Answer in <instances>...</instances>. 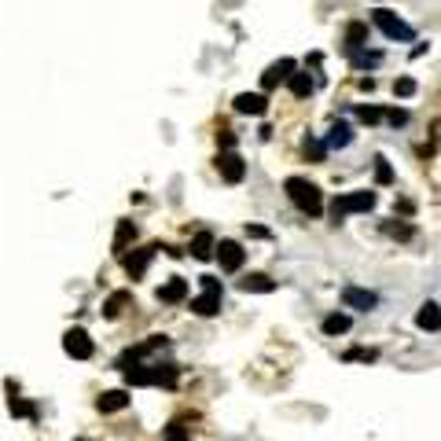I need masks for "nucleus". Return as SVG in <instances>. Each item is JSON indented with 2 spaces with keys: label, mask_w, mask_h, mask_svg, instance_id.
<instances>
[{
  "label": "nucleus",
  "mask_w": 441,
  "mask_h": 441,
  "mask_svg": "<svg viewBox=\"0 0 441 441\" xmlns=\"http://www.w3.org/2000/svg\"><path fill=\"white\" fill-rule=\"evenodd\" d=\"M283 191H287V199L294 202L302 213H309V217H320L324 213V191H320L313 180H305V177H287L283 180Z\"/></svg>",
  "instance_id": "f257e3e1"
},
{
  "label": "nucleus",
  "mask_w": 441,
  "mask_h": 441,
  "mask_svg": "<svg viewBox=\"0 0 441 441\" xmlns=\"http://www.w3.org/2000/svg\"><path fill=\"white\" fill-rule=\"evenodd\" d=\"M375 202H379V195L375 191H346V195H338L335 202H331V217H335V224L342 221V217H349V213H368V210H375Z\"/></svg>",
  "instance_id": "f03ea898"
},
{
  "label": "nucleus",
  "mask_w": 441,
  "mask_h": 441,
  "mask_svg": "<svg viewBox=\"0 0 441 441\" xmlns=\"http://www.w3.org/2000/svg\"><path fill=\"white\" fill-rule=\"evenodd\" d=\"M372 23L379 26L390 41H416V30L408 26L401 15H394L390 8H375V12H372Z\"/></svg>",
  "instance_id": "7ed1b4c3"
},
{
  "label": "nucleus",
  "mask_w": 441,
  "mask_h": 441,
  "mask_svg": "<svg viewBox=\"0 0 441 441\" xmlns=\"http://www.w3.org/2000/svg\"><path fill=\"white\" fill-rule=\"evenodd\" d=\"M63 353H67V357H74V361H89L92 353H96L89 331H85V327H70L67 335H63Z\"/></svg>",
  "instance_id": "20e7f679"
},
{
  "label": "nucleus",
  "mask_w": 441,
  "mask_h": 441,
  "mask_svg": "<svg viewBox=\"0 0 441 441\" xmlns=\"http://www.w3.org/2000/svg\"><path fill=\"white\" fill-rule=\"evenodd\" d=\"M155 250H166V246H158V243H151V246H144V250L122 254V265H125V272H129V279H140V276L147 272V265H151V257H155Z\"/></svg>",
  "instance_id": "39448f33"
},
{
  "label": "nucleus",
  "mask_w": 441,
  "mask_h": 441,
  "mask_svg": "<svg viewBox=\"0 0 441 441\" xmlns=\"http://www.w3.org/2000/svg\"><path fill=\"white\" fill-rule=\"evenodd\" d=\"M342 305L361 309V313H372V309L379 305V294H375V290H364V287H342Z\"/></svg>",
  "instance_id": "423d86ee"
},
{
  "label": "nucleus",
  "mask_w": 441,
  "mask_h": 441,
  "mask_svg": "<svg viewBox=\"0 0 441 441\" xmlns=\"http://www.w3.org/2000/svg\"><path fill=\"white\" fill-rule=\"evenodd\" d=\"M217 261H221L224 272H239L243 261H246V250L235 239H221L217 243Z\"/></svg>",
  "instance_id": "0eeeda50"
},
{
  "label": "nucleus",
  "mask_w": 441,
  "mask_h": 441,
  "mask_svg": "<svg viewBox=\"0 0 441 441\" xmlns=\"http://www.w3.org/2000/svg\"><path fill=\"white\" fill-rule=\"evenodd\" d=\"M217 169H221V177L228 180V184H239V180L246 177V162L235 151H221L217 155Z\"/></svg>",
  "instance_id": "6e6552de"
},
{
  "label": "nucleus",
  "mask_w": 441,
  "mask_h": 441,
  "mask_svg": "<svg viewBox=\"0 0 441 441\" xmlns=\"http://www.w3.org/2000/svg\"><path fill=\"white\" fill-rule=\"evenodd\" d=\"M232 107H235V114H250V118H261L265 111H268V100L261 92H239L232 100Z\"/></svg>",
  "instance_id": "1a4fd4ad"
},
{
  "label": "nucleus",
  "mask_w": 441,
  "mask_h": 441,
  "mask_svg": "<svg viewBox=\"0 0 441 441\" xmlns=\"http://www.w3.org/2000/svg\"><path fill=\"white\" fill-rule=\"evenodd\" d=\"M290 78H294V59H279L261 74V89H276L279 81H290Z\"/></svg>",
  "instance_id": "9d476101"
},
{
  "label": "nucleus",
  "mask_w": 441,
  "mask_h": 441,
  "mask_svg": "<svg viewBox=\"0 0 441 441\" xmlns=\"http://www.w3.org/2000/svg\"><path fill=\"white\" fill-rule=\"evenodd\" d=\"M188 298V279H180V276H169L162 287H158V302H166V305H177V302H184Z\"/></svg>",
  "instance_id": "9b49d317"
},
{
  "label": "nucleus",
  "mask_w": 441,
  "mask_h": 441,
  "mask_svg": "<svg viewBox=\"0 0 441 441\" xmlns=\"http://www.w3.org/2000/svg\"><path fill=\"white\" fill-rule=\"evenodd\" d=\"M239 290H243V294H272L276 279H268L265 272H250V276L239 279Z\"/></svg>",
  "instance_id": "f8f14e48"
},
{
  "label": "nucleus",
  "mask_w": 441,
  "mask_h": 441,
  "mask_svg": "<svg viewBox=\"0 0 441 441\" xmlns=\"http://www.w3.org/2000/svg\"><path fill=\"white\" fill-rule=\"evenodd\" d=\"M416 327L419 331H441V305L438 302H423V305H419Z\"/></svg>",
  "instance_id": "ddd939ff"
},
{
  "label": "nucleus",
  "mask_w": 441,
  "mask_h": 441,
  "mask_svg": "<svg viewBox=\"0 0 441 441\" xmlns=\"http://www.w3.org/2000/svg\"><path fill=\"white\" fill-rule=\"evenodd\" d=\"M191 313H195V316H217L221 313V294L202 290L199 298H191Z\"/></svg>",
  "instance_id": "4468645a"
},
{
  "label": "nucleus",
  "mask_w": 441,
  "mask_h": 441,
  "mask_svg": "<svg viewBox=\"0 0 441 441\" xmlns=\"http://www.w3.org/2000/svg\"><path fill=\"white\" fill-rule=\"evenodd\" d=\"M96 408H100V412H122V408H129V394L125 390H103L96 397Z\"/></svg>",
  "instance_id": "2eb2a0df"
},
{
  "label": "nucleus",
  "mask_w": 441,
  "mask_h": 441,
  "mask_svg": "<svg viewBox=\"0 0 441 441\" xmlns=\"http://www.w3.org/2000/svg\"><path fill=\"white\" fill-rule=\"evenodd\" d=\"M213 254H217V243H213V235H210V232H199L195 239H191V257H195V261H210Z\"/></svg>",
  "instance_id": "dca6fc26"
},
{
  "label": "nucleus",
  "mask_w": 441,
  "mask_h": 441,
  "mask_svg": "<svg viewBox=\"0 0 441 441\" xmlns=\"http://www.w3.org/2000/svg\"><path fill=\"white\" fill-rule=\"evenodd\" d=\"M368 48V23H349L346 26V52Z\"/></svg>",
  "instance_id": "f3484780"
},
{
  "label": "nucleus",
  "mask_w": 441,
  "mask_h": 441,
  "mask_svg": "<svg viewBox=\"0 0 441 441\" xmlns=\"http://www.w3.org/2000/svg\"><path fill=\"white\" fill-rule=\"evenodd\" d=\"M129 302H133V294H129V290H114V294L103 302V316H107V320H118Z\"/></svg>",
  "instance_id": "a211bd4d"
},
{
  "label": "nucleus",
  "mask_w": 441,
  "mask_h": 441,
  "mask_svg": "<svg viewBox=\"0 0 441 441\" xmlns=\"http://www.w3.org/2000/svg\"><path fill=\"white\" fill-rule=\"evenodd\" d=\"M324 144H327V147H349V144H353V129H349L346 122H335Z\"/></svg>",
  "instance_id": "6ab92c4d"
},
{
  "label": "nucleus",
  "mask_w": 441,
  "mask_h": 441,
  "mask_svg": "<svg viewBox=\"0 0 441 441\" xmlns=\"http://www.w3.org/2000/svg\"><path fill=\"white\" fill-rule=\"evenodd\" d=\"M136 239V224L133 221H118V232H114V250L125 254V246Z\"/></svg>",
  "instance_id": "aec40b11"
},
{
  "label": "nucleus",
  "mask_w": 441,
  "mask_h": 441,
  "mask_svg": "<svg viewBox=\"0 0 441 441\" xmlns=\"http://www.w3.org/2000/svg\"><path fill=\"white\" fill-rule=\"evenodd\" d=\"M349 324H353V320H349L346 313H331V316H324V335H331V338H335V335H346Z\"/></svg>",
  "instance_id": "412c9836"
},
{
  "label": "nucleus",
  "mask_w": 441,
  "mask_h": 441,
  "mask_svg": "<svg viewBox=\"0 0 441 441\" xmlns=\"http://www.w3.org/2000/svg\"><path fill=\"white\" fill-rule=\"evenodd\" d=\"M313 89H316V81L309 78V74H294V78H290V92H294V100H309Z\"/></svg>",
  "instance_id": "4be33fe9"
},
{
  "label": "nucleus",
  "mask_w": 441,
  "mask_h": 441,
  "mask_svg": "<svg viewBox=\"0 0 441 441\" xmlns=\"http://www.w3.org/2000/svg\"><path fill=\"white\" fill-rule=\"evenodd\" d=\"M349 59H353V67H357V70H364V67H379V63H383V52L361 48V52H349Z\"/></svg>",
  "instance_id": "5701e85b"
},
{
  "label": "nucleus",
  "mask_w": 441,
  "mask_h": 441,
  "mask_svg": "<svg viewBox=\"0 0 441 441\" xmlns=\"http://www.w3.org/2000/svg\"><path fill=\"white\" fill-rule=\"evenodd\" d=\"M375 180H379V184H394V169L383 155H375Z\"/></svg>",
  "instance_id": "b1692460"
},
{
  "label": "nucleus",
  "mask_w": 441,
  "mask_h": 441,
  "mask_svg": "<svg viewBox=\"0 0 441 441\" xmlns=\"http://www.w3.org/2000/svg\"><path fill=\"white\" fill-rule=\"evenodd\" d=\"M305 155L313 158V162H324V158H327V144H320V140L305 136Z\"/></svg>",
  "instance_id": "393cba45"
},
{
  "label": "nucleus",
  "mask_w": 441,
  "mask_h": 441,
  "mask_svg": "<svg viewBox=\"0 0 441 441\" xmlns=\"http://www.w3.org/2000/svg\"><path fill=\"white\" fill-rule=\"evenodd\" d=\"M383 232H386V235H397V239H412V235H416L412 224H394V221H386Z\"/></svg>",
  "instance_id": "a878e982"
},
{
  "label": "nucleus",
  "mask_w": 441,
  "mask_h": 441,
  "mask_svg": "<svg viewBox=\"0 0 441 441\" xmlns=\"http://www.w3.org/2000/svg\"><path fill=\"white\" fill-rule=\"evenodd\" d=\"M394 96H401V100L416 96V81H412V78H397V81H394Z\"/></svg>",
  "instance_id": "bb28decb"
},
{
  "label": "nucleus",
  "mask_w": 441,
  "mask_h": 441,
  "mask_svg": "<svg viewBox=\"0 0 441 441\" xmlns=\"http://www.w3.org/2000/svg\"><path fill=\"white\" fill-rule=\"evenodd\" d=\"M162 441H191V438H188V430L180 427V423H169L166 434H162Z\"/></svg>",
  "instance_id": "cd10ccee"
},
{
  "label": "nucleus",
  "mask_w": 441,
  "mask_h": 441,
  "mask_svg": "<svg viewBox=\"0 0 441 441\" xmlns=\"http://www.w3.org/2000/svg\"><path fill=\"white\" fill-rule=\"evenodd\" d=\"M357 118H361V122H368V125H375L383 118V111H379V107H357Z\"/></svg>",
  "instance_id": "c85d7f7f"
},
{
  "label": "nucleus",
  "mask_w": 441,
  "mask_h": 441,
  "mask_svg": "<svg viewBox=\"0 0 441 441\" xmlns=\"http://www.w3.org/2000/svg\"><path fill=\"white\" fill-rule=\"evenodd\" d=\"M8 408H12V416H30V419H34L37 412H34V405H26V401H19V397H12V405H8Z\"/></svg>",
  "instance_id": "c756f323"
},
{
  "label": "nucleus",
  "mask_w": 441,
  "mask_h": 441,
  "mask_svg": "<svg viewBox=\"0 0 441 441\" xmlns=\"http://www.w3.org/2000/svg\"><path fill=\"white\" fill-rule=\"evenodd\" d=\"M199 283H202V290H210V294H224V287H221L217 276H199Z\"/></svg>",
  "instance_id": "7c9ffc66"
},
{
  "label": "nucleus",
  "mask_w": 441,
  "mask_h": 441,
  "mask_svg": "<svg viewBox=\"0 0 441 441\" xmlns=\"http://www.w3.org/2000/svg\"><path fill=\"white\" fill-rule=\"evenodd\" d=\"M217 144H221V151H232V147H235V133H232V129H221Z\"/></svg>",
  "instance_id": "2f4dec72"
},
{
  "label": "nucleus",
  "mask_w": 441,
  "mask_h": 441,
  "mask_svg": "<svg viewBox=\"0 0 441 441\" xmlns=\"http://www.w3.org/2000/svg\"><path fill=\"white\" fill-rule=\"evenodd\" d=\"M375 357H379V353H375V349H361V346L346 353V361H375Z\"/></svg>",
  "instance_id": "473e14b6"
},
{
  "label": "nucleus",
  "mask_w": 441,
  "mask_h": 441,
  "mask_svg": "<svg viewBox=\"0 0 441 441\" xmlns=\"http://www.w3.org/2000/svg\"><path fill=\"white\" fill-rule=\"evenodd\" d=\"M386 122H390V125H405V122H408V111L394 107V111H386Z\"/></svg>",
  "instance_id": "72a5a7b5"
},
{
  "label": "nucleus",
  "mask_w": 441,
  "mask_h": 441,
  "mask_svg": "<svg viewBox=\"0 0 441 441\" xmlns=\"http://www.w3.org/2000/svg\"><path fill=\"white\" fill-rule=\"evenodd\" d=\"M246 235H254V239H272V232L261 228V224H246Z\"/></svg>",
  "instance_id": "f704fd0d"
}]
</instances>
